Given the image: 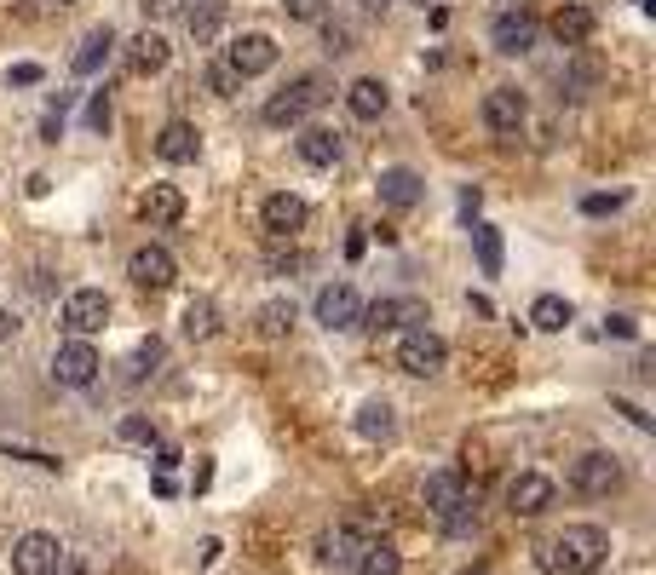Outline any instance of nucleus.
I'll list each match as a JSON object with an SVG mask.
<instances>
[{"mask_svg":"<svg viewBox=\"0 0 656 575\" xmlns=\"http://www.w3.org/2000/svg\"><path fill=\"white\" fill-rule=\"evenodd\" d=\"M536 552L553 575H593L610 558V535L599 524H564L559 535H547Z\"/></svg>","mask_w":656,"mask_h":575,"instance_id":"1","label":"nucleus"},{"mask_svg":"<svg viewBox=\"0 0 656 575\" xmlns=\"http://www.w3.org/2000/svg\"><path fill=\"white\" fill-rule=\"evenodd\" d=\"M426 512L438 518L444 535H467L478 524V483L467 472H455V466H438L426 478Z\"/></svg>","mask_w":656,"mask_h":575,"instance_id":"2","label":"nucleus"},{"mask_svg":"<svg viewBox=\"0 0 656 575\" xmlns=\"http://www.w3.org/2000/svg\"><path fill=\"white\" fill-rule=\"evenodd\" d=\"M328 98H334V75L328 69H305V75H294L282 92H271L265 98V127H294V121H305L311 110H323Z\"/></svg>","mask_w":656,"mask_h":575,"instance_id":"3","label":"nucleus"},{"mask_svg":"<svg viewBox=\"0 0 656 575\" xmlns=\"http://www.w3.org/2000/svg\"><path fill=\"white\" fill-rule=\"evenodd\" d=\"M375 541H380L375 524H369L363 512H352V518H340V524H328L323 535H317V558H323L334 575H357Z\"/></svg>","mask_w":656,"mask_h":575,"instance_id":"4","label":"nucleus"},{"mask_svg":"<svg viewBox=\"0 0 656 575\" xmlns=\"http://www.w3.org/2000/svg\"><path fill=\"white\" fill-rule=\"evenodd\" d=\"M58 322H64L70 340H93V334L110 328V294H104V288H75V294H64V305H58Z\"/></svg>","mask_w":656,"mask_h":575,"instance_id":"5","label":"nucleus"},{"mask_svg":"<svg viewBox=\"0 0 656 575\" xmlns=\"http://www.w3.org/2000/svg\"><path fill=\"white\" fill-rule=\"evenodd\" d=\"M444 363H449V345H444V334H432V328H409L398 340V368L403 374H415V380H432V374H444Z\"/></svg>","mask_w":656,"mask_h":575,"instance_id":"6","label":"nucleus"},{"mask_svg":"<svg viewBox=\"0 0 656 575\" xmlns=\"http://www.w3.org/2000/svg\"><path fill=\"white\" fill-rule=\"evenodd\" d=\"M570 489H576V495H587V501H605V495H616V489H622V460L610 455V449H587V455L570 466Z\"/></svg>","mask_w":656,"mask_h":575,"instance_id":"7","label":"nucleus"},{"mask_svg":"<svg viewBox=\"0 0 656 575\" xmlns=\"http://www.w3.org/2000/svg\"><path fill=\"white\" fill-rule=\"evenodd\" d=\"M98 368H104V357L93 351V340H64L52 351V380L70 391H87L98 380Z\"/></svg>","mask_w":656,"mask_h":575,"instance_id":"8","label":"nucleus"},{"mask_svg":"<svg viewBox=\"0 0 656 575\" xmlns=\"http://www.w3.org/2000/svg\"><path fill=\"white\" fill-rule=\"evenodd\" d=\"M58 564H64L58 535H47V529L18 535V547H12V575H58Z\"/></svg>","mask_w":656,"mask_h":575,"instance_id":"9","label":"nucleus"},{"mask_svg":"<svg viewBox=\"0 0 656 575\" xmlns=\"http://www.w3.org/2000/svg\"><path fill=\"white\" fill-rule=\"evenodd\" d=\"M271 64H277V41H271V35H259V29H248V35H236V41L225 46V69H231L236 81L265 75Z\"/></svg>","mask_w":656,"mask_h":575,"instance_id":"10","label":"nucleus"},{"mask_svg":"<svg viewBox=\"0 0 656 575\" xmlns=\"http://www.w3.org/2000/svg\"><path fill=\"white\" fill-rule=\"evenodd\" d=\"M311 311H317V322H323L328 334H346V328H357V317H363V299H357L352 282H328Z\"/></svg>","mask_w":656,"mask_h":575,"instance_id":"11","label":"nucleus"},{"mask_svg":"<svg viewBox=\"0 0 656 575\" xmlns=\"http://www.w3.org/2000/svg\"><path fill=\"white\" fill-rule=\"evenodd\" d=\"M127 276L139 282L144 294H162V288L179 282V265H173V253H167V248L144 242V248H133V259H127Z\"/></svg>","mask_w":656,"mask_h":575,"instance_id":"12","label":"nucleus"},{"mask_svg":"<svg viewBox=\"0 0 656 575\" xmlns=\"http://www.w3.org/2000/svg\"><path fill=\"white\" fill-rule=\"evenodd\" d=\"M553 501H559V483L547 478V472H518V478L507 483V506H513V518H541Z\"/></svg>","mask_w":656,"mask_h":575,"instance_id":"13","label":"nucleus"},{"mask_svg":"<svg viewBox=\"0 0 656 575\" xmlns=\"http://www.w3.org/2000/svg\"><path fill=\"white\" fill-rule=\"evenodd\" d=\"M524 115H530V104H524L518 87H490L484 92V127H490V133L513 138L518 127H524Z\"/></svg>","mask_w":656,"mask_h":575,"instance_id":"14","label":"nucleus"},{"mask_svg":"<svg viewBox=\"0 0 656 575\" xmlns=\"http://www.w3.org/2000/svg\"><path fill=\"white\" fill-rule=\"evenodd\" d=\"M536 35H541V23L530 18V12H513V6H507V12H495V23H490V41H495V52H530V46H536Z\"/></svg>","mask_w":656,"mask_h":575,"instance_id":"15","label":"nucleus"},{"mask_svg":"<svg viewBox=\"0 0 656 575\" xmlns=\"http://www.w3.org/2000/svg\"><path fill=\"white\" fill-rule=\"evenodd\" d=\"M259 219H265V230H271V236H294V230H305L311 207H305V196H294V190H277V196H265Z\"/></svg>","mask_w":656,"mask_h":575,"instance_id":"16","label":"nucleus"},{"mask_svg":"<svg viewBox=\"0 0 656 575\" xmlns=\"http://www.w3.org/2000/svg\"><path fill=\"white\" fill-rule=\"evenodd\" d=\"M167 58H173V46H167V35H156V29H139V35L127 41V69H133V75H162Z\"/></svg>","mask_w":656,"mask_h":575,"instance_id":"17","label":"nucleus"},{"mask_svg":"<svg viewBox=\"0 0 656 575\" xmlns=\"http://www.w3.org/2000/svg\"><path fill=\"white\" fill-rule=\"evenodd\" d=\"M375 190H380V202L398 207V213H409V207L426 196V184H421V173H415V167H386Z\"/></svg>","mask_w":656,"mask_h":575,"instance_id":"18","label":"nucleus"},{"mask_svg":"<svg viewBox=\"0 0 656 575\" xmlns=\"http://www.w3.org/2000/svg\"><path fill=\"white\" fill-rule=\"evenodd\" d=\"M139 219L144 225H179L185 219V190L179 184H150L139 202Z\"/></svg>","mask_w":656,"mask_h":575,"instance_id":"19","label":"nucleus"},{"mask_svg":"<svg viewBox=\"0 0 656 575\" xmlns=\"http://www.w3.org/2000/svg\"><path fill=\"white\" fill-rule=\"evenodd\" d=\"M403 322H415V328H421L426 311L415 305V299H375V305L357 317V328H375V334H386V328H403Z\"/></svg>","mask_w":656,"mask_h":575,"instance_id":"20","label":"nucleus"},{"mask_svg":"<svg viewBox=\"0 0 656 575\" xmlns=\"http://www.w3.org/2000/svg\"><path fill=\"white\" fill-rule=\"evenodd\" d=\"M156 156H162V161H173V167H185V161H196V156H202V133H196L190 121H167V127H162V138H156Z\"/></svg>","mask_w":656,"mask_h":575,"instance_id":"21","label":"nucleus"},{"mask_svg":"<svg viewBox=\"0 0 656 575\" xmlns=\"http://www.w3.org/2000/svg\"><path fill=\"white\" fill-rule=\"evenodd\" d=\"M593 6H582V0H570V6H559V12H553V23H547V29H553V41L559 46H587V35H593Z\"/></svg>","mask_w":656,"mask_h":575,"instance_id":"22","label":"nucleus"},{"mask_svg":"<svg viewBox=\"0 0 656 575\" xmlns=\"http://www.w3.org/2000/svg\"><path fill=\"white\" fill-rule=\"evenodd\" d=\"M386 104H392V92H386V81H375V75H363V81L346 87V110H352L357 121H380Z\"/></svg>","mask_w":656,"mask_h":575,"instance_id":"23","label":"nucleus"},{"mask_svg":"<svg viewBox=\"0 0 656 575\" xmlns=\"http://www.w3.org/2000/svg\"><path fill=\"white\" fill-rule=\"evenodd\" d=\"M357 437H369V443H386V437L398 432V414H392V403H386V397H369V403H363V409H357Z\"/></svg>","mask_w":656,"mask_h":575,"instance_id":"24","label":"nucleus"},{"mask_svg":"<svg viewBox=\"0 0 656 575\" xmlns=\"http://www.w3.org/2000/svg\"><path fill=\"white\" fill-rule=\"evenodd\" d=\"M300 161L305 167H334V161H340V133H334V127H305L300 133Z\"/></svg>","mask_w":656,"mask_h":575,"instance_id":"25","label":"nucleus"},{"mask_svg":"<svg viewBox=\"0 0 656 575\" xmlns=\"http://www.w3.org/2000/svg\"><path fill=\"white\" fill-rule=\"evenodd\" d=\"M110 52H116V35H110V23H104V29H93V35H87V41L75 46V75H98V69L110 64Z\"/></svg>","mask_w":656,"mask_h":575,"instance_id":"26","label":"nucleus"},{"mask_svg":"<svg viewBox=\"0 0 656 575\" xmlns=\"http://www.w3.org/2000/svg\"><path fill=\"white\" fill-rule=\"evenodd\" d=\"M185 29L196 46H208L219 29H225V0H196V6H185Z\"/></svg>","mask_w":656,"mask_h":575,"instance_id":"27","label":"nucleus"},{"mask_svg":"<svg viewBox=\"0 0 656 575\" xmlns=\"http://www.w3.org/2000/svg\"><path fill=\"white\" fill-rule=\"evenodd\" d=\"M116 443H127V449H144V455H150V449L162 443V426H156L150 414H121V420H116Z\"/></svg>","mask_w":656,"mask_h":575,"instance_id":"28","label":"nucleus"},{"mask_svg":"<svg viewBox=\"0 0 656 575\" xmlns=\"http://www.w3.org/2000/svg\"><path fill=\"white\" fill-rule=\"evenodd\" d=\"M254 328L265 340H282V334H294V299H265L254 311Z\"/></svg>","mask_w":656,"mask_h":575,"instance_id":"29","label":"nucleus"},{"mask_svg":"<svg viewBox=\"0 0 656 575\" xmlns=\"http://www.w3.org/2000/svg\"><path fill=\"white\" fill-rule=\"evenodd\" d=\"M564 322H570V299L564 294H541L530 305V328H541V334H559Z\"/></svg>","mask_w":656,"mask_h":575,"instance_id":"30","label":"nucleus"},{"mask_svg":"<svg viewBox=\"0 0 656 575\" xmlns=\"http://www.w3.org/2000/svg\"><path fill=\"white\" fill-rule=\"evenodd\" d=\"M185 334L190 340H213V334H219V305H213L208 294L185 305Z\"/></svg>","mask_w":656,"mask_h":575,"instance_id":"31","label":"nucleus"},{"mask_svg":"<svg viewBox=\"0 0 656 575\" xmlns=\"http://www.w3.org/2000/svg\"><path fill=\"white\" fill-rule=\"evenodd\" d=\"M162 357H167V345H162V340H139V351L127 357V386H139V380H150V374L162 368Z\"/></svg>","mask_w":656,"mask_h":575,"instance_id":"32","label":"nucleus"},{"mask_svg":"<svg viewBox=\"0 0 656 575\" xmlns=\"http://www.w3.org/2000/svg\"><path fill=\"white\" fill-rule=\"evenodd\" d=\"M472 248H478V271L501 276V230L495 225H472Z\"/></svg>","mask_w":656,"mask_h":575,"instance_id":"33","label":"nucleus"},{"mask_svg":"<svg viewBox=\"0 0 656 575\" xmlns=\"http://www.w3.org/2000/svg\"><path fill=\"white\" fill-rule=\"evenodd\" d=\"M398 570H403L398 547H392V541H375V547H369V558H363V570H357V575H398Z\"/></svg>","mask_w":656,"mask_h":575,"instance_id":"34","label":"nucleus"},{"mask_svg":"<svg viewBox=\"0 0 656 575\" xmlns=\"http://www.w3.org/2000/svg\"><path fill=\"white\" fill-rule=\"evenodd\" d=\"M622 202H628V196H622V190H593V196H582V213L587 219H605V213H622Z\"/></svg>","mask_w":656,"mask_h":575,"instance_id":"35","label":"nucleus"},{"mask_svg":"<svg viewBox=\"0 0 656 575\" xmlns=\"http://www.w3.org/2000/svg\"><path fill=\"white\" fill-rule=\"evenodd\" d=\"M202 81H208V92H213V98H231V92L242 87V81H236V75H231L225 64H208V75H202Z\"/></svg>","mask_w":656,"mask_h":575,"instance_id":"36","label":"nucleus"},{"mask_svg":"<svg viewBox=\"0 0 656 575\" xmlns=\"http://www.w3.org/2000/svg\"><path fill=\"white\" fill-rule=\"evenodd\" d=\"M139 12L150 23H167V18H179V12H185V0H139Z\"/></svg>","mask_w":656,"mask_h":575,"instance_id":"37","label":"nucleus"},{"mask_svg":"<svg viewBox=\"0 0 656 575\" xmlns=\"http://www.w3.org/2000/svg\"><path fill=\"white\" fill-rule=\"evenodd\" d=\"M323 41H328V52L340 58V52H352V29H346V23H334V18H328V23H323Z\"/></svg>","mask_w":656,"mask_h":575,"instance_id":"38","label":"nucleus"},{"mask_svg":"<svg viewBox=\"0 0 656 575\" xmlns=\"http://www.w3.org/2000/svg\"><path fill=\"white\" fill-rule=\"evenodd\" d=\"M87 127H93V133H104V127H110V98H104V92H93V98H87Z\"/></svg>","mask_w":656,"mask_h":575,"instance_id":"39","label":"nucleus"},{"mask_svg":"<svg viewBox=\"0 0 656 575\" xmlns=\"http://www.w3.org/2000/svg\"><path fill=\"white\" fill-rule=\"evenodd\" d=\"M616 409L628 414V420H633V426H639V432H651V414L639 409V403H628V397H616Z\"/></svg>","mask_w":656,"mask_h":575,"instance_id":"40","label":"nucleus"},{"mask_svg":"<svg viewBox=\"0 0 656 575\" xmlns=\"http://www.w3.org/2000/svg\"><path fill=\"white\" fill-rule=\"evenodd\" d=\"M41 81V64H18L12 69V87H35Z\"/></svg>","mask_w":656,"mask_h":575,"instance_id":"41","label":"nucleus"},{"mask_svg":"<svg viewBox=\"0 0 656 575\" xmlns=\"http://www.w3.org/2000/svg\"><path fill=\"white\" fill-rule=\"evenodd\" d=\"M294 18H323V0H288Z\"/></svg>","mask_w":656,"mask_h":575,"instance_id":"42","label":"nucleus"},{"mask_svg":"<svg viewBox=\"0 0 656 575\" xmlns=\"http://www.w3.org/2000/svg\"><path fill=\"white\" fill-rule=\"evenodd\" d=\"M610 334H616V340H633L639 328H633V317H610Z\"/></svg>","mask_w":656,"mask_h":575,"instance_id":"43","label":"nucleus"},{"mask_svg":"<svg viewBox=\"0 0 656 575\" xmlns=\"http://www.w3.org/2000/svg\"><path fill=\"white\" fill-rule=\"evenodd\" d=\"M12 328H18V322H12V311H6V305H0V340H12Z\"/></svg>","mask_w":656,"mask_h":575,"instance_id":"44","label":"nucleus"},{"mask_svg":"<svg viewBox=\"0 0 656 575\" xmlns=\"http://www.w3.org/2000/svg\"><path fill=\"white\" fill-rule=\"evenodd\" d=\"M357 6H363V12H386V6H392V0H357Z\"/></svg>","mask_w":656,"mask_h":575,"instance_id":"45","label":"nucleus"},{"mask_svg":"<svg viewBox=\"0 0 656 575\" xmlns=\"http://www.w3.org/2000/svg\"><path fill=\"white\" fill-rule=\"evenodd\" d=\"M461 575H490V570H461Z\"/></svg>","mask_w":656,"mask_h":575,"instance_id":"46","label":"nucleus"},{"mask_svg":"<svg viewBox=\"0 0 656 575\" xmlns=\"http://www.w3.org/2000/svg\"><path fill=\"white\" fill-rule=\"evenodd\" d=\"M58 6H70V0H58Z\"/></svg>","mask_w":656,"mask_h":575,"instance_id":"47","label":"nucleus"},{"mask_svg":"<svg viewBox=\"0 0 656 575\" xmlns=\"http://www.w3.org/2000/svg\"><path fill=\"white\" fill-rule=\"evenodd\" d=\"M421 6H432V0H421Z\"/></svg>","mask_w":656,"mask_h":575,"instance_id":"48","label":"nucleus"}]
</instances>
